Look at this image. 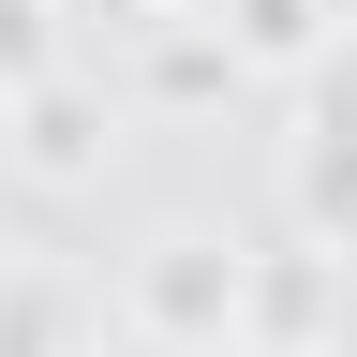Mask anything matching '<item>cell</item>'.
<instances>
[{
    "mask_svg": "<svg viewBox=\"0 0 357 357\" xmlns=\"http://www.w3.org/2000/svg\"><path fill=\"white\" fill-rule=\"evenodd\" d=\"M0 357H89V298L60 268H0Z\"/></svg>",
    "mask_w": 357,
    "mask_h": 357,
    "instance_id": "4",
    "label": "cell"
},
{
    "mask_svg": "<svg viewBox=\"0 0 357 357\" xmlns=\"http://www.w3.org/2000/svg\"><path fill=\"white\" fill-rule=\"evenodd\" d=\"M119 328L149 357H238L253 342V253L208 238V223H164V238L119 253Z\"/></svg>",
    "mask_w": 357,
    "mask_h": 357,
    "instance_id": "1",
    "label": "cell"
},
{
    "mask_svg": "<svg viewBox=\"0 0 357 357\" xmlns=\"http://www.w3.org/2000/svg\"><path fill=\"white\" fill-rule=\"evenodd\" d=\"M0 119H15V164L45 178V194H75V178L105 164V89H75V75H30Z\"/></svg>",
    "mask_w": 357,
    "mask_h": 357,
    "instance_id": "3",
    "label": "cell"
},
{
    "mask_svg": "<svg viewBox=\"0 0 357 357\" xmlns=\"http://www.w3.org/2000/svg\"><path fill=\"white\" fill-rule=\"evenodd\" d=\"M30 75H60V0H0V105Z\"/></svg>",
    "mask_w": 357,
    "mask_h": 357,
    "instance_id": "5",
    "label": "cell"
},
{
    "mask_svg": "<svg viewBox=\"0 0 357 357\" xmlns=\"http://www.w3.org/2000/svg\"><path fill=\"white\" fill-rule=\"evenodd\" d=\"M283 208H298V238L312 253H357V45H328L298 89V134H283Z\"/></svg>",
    "mask_w": 357,
    "mask_h": 357,
    "instance_id": "2",
    "label": "cell"
}]
</instances>
